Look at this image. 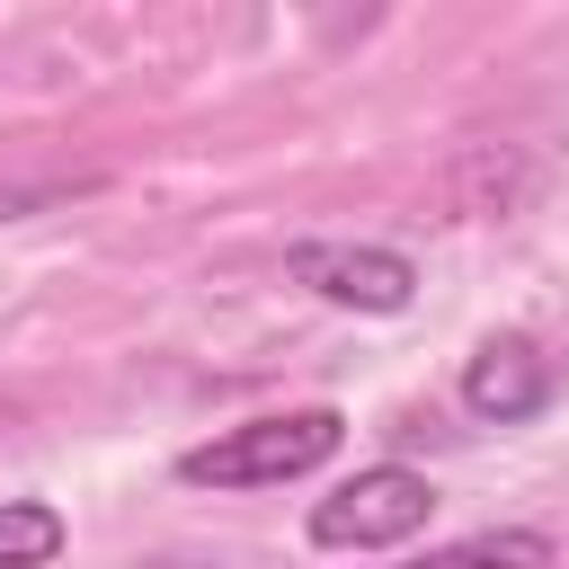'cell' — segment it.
Listing matches in <instances>:
<instances>
[{"label": "cell", "instance_id": "cell-1", "mask_svg": "<svg viewBox=\"0 0 569 569\" xmlns=\"http://www.w3.org/2000/svg\"><path fill=\"white\" fill-rule=\"evenodd\" d=\"M347 445V418L338 409H267V418H240L222 427L213 445H187L178 453V480L187 489H276V480H302L320 471L329 453Z\"/></svg>", "mask_w": 569, "mask_h": 569}, {"label": "cell", "instance_id": "cell-2", "mask_svg": "<svg viewBox=\"0 0 569 569\" xmlns=\"http://www.w3.org/2000/svg\"><path fill=\"white\" fill-rule=\"evenodd\" d=\"M436 516V480L409 471V462H365L356 480H338L320 507H311V542L320 551H391L409 533H427Z\"/></svg>", "mask_w": 569, "mask_h": 569}, {"label": "cell", "instance_id": "cell-3", "mask_svg": "<svg viewBox=\"0 0 569 569\" xmlns=\"http://www.w3.org/2000/svg\"><path fill=\"white\" fill-rule=\"evenodd\" d=\"M284 276L311 284L320 302L373 311V320H391V311L418 302V267H409L400 249H382V240H293V249H284Z\"/></svg>", "mask_w": 569, "mask_h": 569}, {"label": "cell", "instance_id": "cell-4", "mask_svg": "<svg viewBox=\"0 0 569 569\" xmlns=\"http://www.w3.org/2000/svg\"><path fill=\"white\" fill-rule=\"evenodd\" d=\"M551 391H560V365H551L525 329L480 338V347L462 356V409H471L480 427H525V418L551 409Z\"/></svg>", "mask_w": 569, "mask_h": 569}, {"label": "cell", "instance_id": "cell-5", "mask_svg": "<svg viewBox=\"0 0 569 569\" xmlns=\"http://www.w3.org/2000/svg\"><path fill=\"white\" fill-rule=\"evenodd\" d=\"M551 560H560L551 533H533V525H489V533H462V542L418 551L409 569H551Z\"/></svg>", "mask_w": 569, "mask_h": 569}, {"label": "cell", "instance_id": "cell-6", "mask_svg": "<svg viewBox=\"0 0 569 569\" xmlns=\"http://www.w3.org/2000/svg\"><path fill=\"white\" fill-rule=\"evenodd\" d=\"M62 542H71L62 507H44V498H0V569H53Z\"/></svg>", "mask_w": 569, "mask_h": 569}]
</instances>
